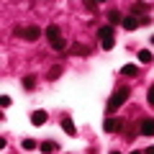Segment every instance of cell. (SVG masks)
I'll return each mask as SVG.
<instances>
[{
	"label": "cell",
	"instance_id": "18",
	"mask_svg": "<svg viewBox=\"0 0 154 154\" xmlns=\"http://www.w3.org/2000/svg\"><path fill=\"white\" fill-rule=\"evenodd\" d=\"M113 46H116V38H105V41H103V49L105 51H110Z\"/></svg>",
	"mask_w": 154,
	"mask_h": 154
},
{
	"label": "cell",
	"instance_id": "13",
	"mask_svg": "<svg viewBox=\"0 0 154 154\" xmlns=\"http://www.w3.org/2000/svg\"><path fill=\"white\" fill-rule=\"evenodd\" d=\"M21 146L26 149V152H33V149H36V141H33V139H23V141H21Z\"/></svg>",
	"mask_w": 154,
	"mask_h": 154
},
{
	"label": "cell",
	"instance_id": "16",
	"mask_svg": "<svg viewBox=\"0 0 154 154\" xmlns=\"http://www.w3.org/2000/svg\"><path fill=\"white\" fill-rule=\"evenodd\" d=\"M59 75H62V67H51L49 69V80H57Z\"/></svg>",
	"mask_w": 154,
	"mask_h": 154
},
{
	"label": "cell",
	"instance_id": "20",
	"mask_svg": "<svg viewBox=\"0 0 154 154\" xmlns=\"http://www.w3.org/2000/svg\"><path fill=\"white\" fill-rule=\"evenodd\" d=\"M0 105H3V108H8V105H11V98H8V95H3V98H0Z\"/></svg>",
	"mask_w": 154,
	"mask_h": 154
},
{
	"label": "cell",
	"instance_id": "10",
	"mask_svg": "<svg viewBox=\"0 0 154 154\" xmlns=\"http://www.w3.org/2000/svg\"><path fill=\"white\" fill-rule=\"evenodd\" d=\"M62 128H64V131L69 134V136H75V131H77V128H75V123H72L69 118H64V121H62Z\"/></svg>",
	"mask_w": 154,
	"mask_h": 154
},
{
	"label": "cell",
	"instance_id": "2",
	"mask_svg": "<svg viewBox=\"0 0 154 154\" xmlns=\"http://www.w3.org/2000/svg\"><path fill=\"white\" fill-rule=\"evenodd\" d=\"M21 36L28 38V41H36V38L41 36V28H38V26H28V28H23V31H21Z\"/></svg>",
	"mask_w": 154,
	"mask_h": 154
},
{
	"label": "cell",
	"instance_id": "22",
	"mask_svg": "<svg viewBox=\"0 0 154 154\" xmlns=\"http://www.w3.org/2000/svg\"><path fill=\"white\" fill-rule=\"evenodd\" d=\"M144 154H154V146H149V149H146V152H144Z\"/></svg>",
	"mask_w": 154,
	"mask_h": 154
},
{
	"label": "cell",
	"instance_id": "3",
	"mask_svg": "<svg viewBox=\"0 0 154 154\" xmlns=\"http://www.w3.org/2000/svg\"><path fill=\"white\" fill-rule=\"evenodd\" d=\"M121 126H123V123L118 121V118H108V121L103 123V128H105L108 134H116V131H121Z\"/></svg>",
	"mask_w": 154,
	"mask_h": 154
},
{
	"label": "cell",
	"instance_id": "9",
	"mask_svg": "<svg viewBox=\"0 0 154 154\" xmlns=\"http://www.w3.org/2000/svg\"><path fill=\"white\" fill-rule=\"evenodd\" d=\"M108 21H110V26H116V23H123V18H121V13H118V11H110L108 13Z\"/></svg>",
	"mask_w": 154,
	"mask_h": 154
},
{
	"label": "cell",
	"instance_id": "21",
	"mask_svg": "<svg viewBox=\"0 0 154 154\" xmlns=\"http://www.w3.org/2000/svg\"><path fill=\"white\" fill-rule=\"evenodd\" d=\"M146 100H149V105H154V88L149 90V95H146Z\"/></svg>",
	"mask_w": 154,
	"mask_h": 154
},
{
	"label": "cell",
	"instance_id": "23",
	"mask_svg": "<svg viewBox=\"0 0 154 154\" xmlns=\"http://www.w3.org/2000/svg\"><path fill=\"white\" fill-rule=\"evenodd\" d=\"M131 154H144V152H131Z\"/></svg>",
	"mask_w": 154,
	"mask_h": 154
},
{
	"label": "cell",
	"instance_id": "14",
	"mask_svg": "<svg viewBox=\"0 0 154 154\" xmlns=\"http://www.w3.org/2000/svg\"><path fill=\"white\" fill-rule=\"evenodd\" d=\"M139 62L141 64H149L152 62V51H139Z\"/></svg>",
	"mask_w": 154,
	"mask_h": 154
},
{
	"label": "cell",
	"instance_id": "6",
	"mask_svg": "<svg viewBox=\"0 0 154 154\" xmlns=\"http://www.w3.org/2000/svg\"><path fill=\"white\" fill-rule=\"evenodd\" d=\"M152 134H154V118L141 121V136H152Z\"/></svg>",
	"mask_w": 154,
	"mask_h": 154
},
{
	"label": "cell",
	"instance_id": "15",
	"mask_svg": "<svg viewBox=\"0 0 154 154\" xmlns=\"http://www.w3.org/2000/svg\"><path fill=\"white\" fill-rule=\"evenodd\" d=\"M51 46H54L57 51H62V54H64V49H67V41H64V38H59V41H54Z\"/></svg>",
	"mask_w": 154,
	"mask_h": 154
},
{
	"label": "cell",
	"instance_id": "17",
	"mask_svg": "<svg viewBox=\"0 0 154 154\" xmlns=\"http://www.w3.org/2000/svg\"><path fill=\"white\" fill-rule=\"evenodd\" d=\"M33 85H36V80H33V77H23V88H26V90H31Z\"/></svg>",
	"mask_w": 154,
	"mask_h": 154
},
{
	"label": "cell",
	"instance_id": "25",
	"mask_svg": "<svg viewBox=\"0 0 154 154\" xmlns=\"http://www.w3.org/2000/svg\"><path fill=\"white\" fill-rule=\"evenodd\" d=\"M110 154H121V152H110Z\"/></svg>",
	"mask_w": 154,
	"mask_h": 154
},
{
	"label": "cell",
	"instance_id": "5",
	"mask_svg": "<svg viewBox=\"0 0 154 154\" xmlns=\"http://www.w3.org/2000/svg\"><path fill=\"white\" fill-rule=\"evenodd\" d=\"M139 23H141V21H139L136 16H128V18H123V28H126V31H136V28H139Z\"/></svg>",
	"mask_w": 154,
	"mask_h": 154
},
{
	"label": "cell",
	"instance_id": "7",
	"mask_svg": "<svg viewBox=\"0 0 154 154\" xmlns=\"http://www.w3.org/2000/svg\"><path fill=\"white\" fill-rule=\"evenodd\" d=\"M46 38H49V41H51V44H54V41H59V28H57V26H49V28H46Z\"/></svg>",
	"mask_w": 154,
	"mask_h": 154
},
{
	"label": "cell",
	"instance_id": "1",
	"mask_svg": "<svg viewBox=\"0 0 154 154\" xmlns=\"http://www.w3.org/2000/svg\"><path fill=\"white\" fill-rule=\"evenodd\" d=\"M128 95H131V90H128V88H121L118 93L113 95V98H110V103H108V110H110V113H113V110H118V108H121V105L128 100Z\"/></svg>",
	"mask_w": 154,
	"mask_h": 154
},
{
	"label": "cell",
	"instance_id": "4",
	"mask_svg": "<svg viewBox=\"0 0 154 154\" xmlns=\"http://www.w3.org/2000/svg\"><path fill=\"white\" fill-rule=\"evenodd\" d=\"M31 123H33V126H44V123H46V113H44V110H33V113H31Z\"/></svg>",
	"mask_w": 154,
	"mask_h": 154
},
{
	"label": "cell",
	"instance_id": "8",
	"mask_svg": "<svg viewBox=\"0 0 154 154\" xmlns=\"http://www.w3.org/2000/svg\"><path fill=\"white\" fill-rule=\"evenodd\" d=\"M98 36L103 38V41H105V38H113V26H100L98 28Z\"/></svg>",
	"mask_w": 154,
	"mask_h": 154
},
{
	"label": "cell",
	"instance_id": "24",
	"mask_svg": "<svg viewBox=\"0 0 154 154\" xmlns=\"http://www.w3.org/2000/svg\"><path fill=\"white\" fill-rule=\"evenodd\" d=\"M152 44H154V33H152Z\"/></svg>",
	"mask_w": 154,
	"mask_h": 154
},
{
	"label": "cell",
	"instance_id": "11",
	"mask_svg": "<svg viewBox=\"0 0 154 154\" xmlns=\"http://www.w3.org/2000/svg\"><path fill=\"white\" fill-rule=\"evenodd\" d=\"M57 149H59V146H57L54 141H44V144H41V152H44V154H51V152H57Z\"/></svg>",
	"mask_w": 154,
	"mask_h": 154
},
{
	"label": "cell",
	"instance_id": "12",
	"mask_svg": "<svg viewBox=\"0 0 154 154\" xmlns=\"http://www.w3.org/2000/svg\"><path fill=\"white\" fill-rule=\"evenodd\" d=\"M121 72H123V75H126V77H134V75H136L139 69H136V67H134V64H123V67H121Z\"/></svg>",
	"mask_w": 154,
	"mask_h": 154
},
{
	"label": "cell",
	"instance_id": "19",
	"mask_svg": "<svg viewBox=\"0 0 154 154\" xmlns=\"http://www.w3.org/2000/svg\"><path fill=\"white\" fill-rule=\"evenodd\" d=\"M146 8H149V5H144V3H139V5H134V11H131V13H146Z\"/></svg>",
	"mask_w": 154,
	"mask_h": 154
}]
</instances>
